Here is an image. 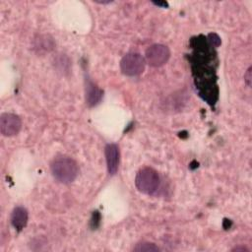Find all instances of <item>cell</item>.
<instances>
[{"label":"cell","mask_w":252,"mask_h":252,"mask_svg":"<svg viewBox=\"0 0 252 252\" xmlns=\"http://www.w3.org/2000/svg\"><path fill=\"white\" fill-rule=\"evenodd\" d=\"M29 214L26 208L24 207H16L11 214V223L15 229L18 231L22 230L28 223Z\"/></svg>","instance_id":"obj_8"},{"label":"cell","mask_w":252,"mask_h":252,"mask_svg":"<svg viewBox=\"0 0 252 252\" xmlns=\"http://www.w3.org/2000/svg\"><path fill=\"white\" fill-rule=\"evenodd\" d=\"M208 38L211 44H213L214 46H219L220 44V38L217 33H210L208 35Z\"/></svg>","instance_id":"obj_11"},{"label":"cell","mask_w":252,"mask_h":252,"mask_svg":"<svg viewBox=\"0 0 252 252\" xmlns=\"http://www.w3.org/2000/svg\"><path fill=\"white\" fill-rule=\"evenodd\" d=\"M54 178L63 184L73 182L79 172L77 162L69 157H58L53 159L50 165Z\"/></svg>","instance_id":"obj_1"},{"label":"cell","mask_w":252,"mask_h":252,"mask_svg":"<svg viewBox=\"0 0 252 252\" xmlns=\"http://www.w3.org/2000/svg\"><path fill=\"white\" fill-rule=\"evenodd\" d=\"M170 57V51L163 44H153L146 50L145 60L152 67H159L164 65Z\"/></svg>","instance_id":"obj_4"},{"label":"cell","mask_w":252,"mask_h":252,"mask_svg":"<svg viewBox=\"0 0 252 252\" xmlns=\"http://www.w3.org/2000/svg\"><path fill=\"white\" fill-rule=\"evenodd\" d=\"M244 81L248 87L251 86V67L247 70L246 74L244 75Z\"/></svg>","instance_id":"obj_12"},{"label":"cell","mask_w":252,"mask_h":252,"mask_svg":"<svg viewBox=\"0 0 252 252\" xmlns=\"http://www.w3.org/2000/svg\"><path fill=\"white\" fill-rule=\"evenodd\" d=\"M86 101L89 106L97 104L102 97V91L90 79L86 80Z\"/></svg>","instance_id":"obj_7"},{"label":"cell","mask_w":252,"mask_h":252,"mask_svg":"<svg viewBox=\"0 0 252 252\" xmlns=\"http://www.w3.org/2000/svg\"><path fill=\"white\" fill-rule=\"evenodd\" d=\"M135 185L140 192L147 195H153L159 188L160 178L157 170L152 167L145 166L137 172Z\"/></svg>","instance_id":"obj_2"},{"label":"cell","mask_w":252,"mask_h":252,"mask_svg":"<svg viewBox=\"0 0 252 252\" xmlns=\"http://www.w3.org/2000/svg\"><path fill=\"white\" fill-rule=\"evenodd\" d=\"M133 250L136 252H156V251H158L159 248L152 242L143 241V242L137 243L136 246L133 248Z\"/></svg>","instance_id":"obj_10"},{"label":"cell","mask_w":252,"mask_h":252,"mask_svg":"<svg viewBox=\"0 0 252 252\" xmlns=\"http://www.w3.org/2000/svg\"><path fill=\"white\" fill-rule=\"evenodd\" d=\"M145 58L136 52L125 54L120 61V69L126 76H138L142 74L145 70Z\"/></svg>","instance_id":"obj_3"},{"label":"cell","mask_w":252,"mask_h":252,"mask_svg":"<svg viewBox=\"0 0 252 252\" xmlns=\"http://www.w3.org/2000/svg\"><path fill=\"white\" fill-rule=\"evenodd\" d=\"M22 128L21 118L13 113H3L0 116V132L5 137L17 135Z\"/></svg>","instance_id":"obj_5"},{"label":"cell","mask_w":252,"mask_h":252,"mask_svg":"<svg viewBox=\"0 0 252 252\" xmlns=\"http://www.w3.org/2000/svg\"><path fill=\"white\" fill-rule=\"evenodd\" d=\"M105 153V159H106V166L108 173L110 175H114L119 166V159H120V152L119 148L115 144H108L104 150Z\"/></svg>","instance_id":"obj_6"},{"label":"cell","mask_w":252,"mask_h":252,"mask_svg":"<svg viewBox=\"0 0 252 252\" xmlns=\"http://www.w3.org/2000/svg\"><path fill=\"white\" fill-rule=\"evenodd\" d=\"M155 5L157 6H163V7H166L167 6V3L166 2H154Z\"/></svg>","instance_id":"obj_13"},{"label":"cell","mask_w":252,"mask_h":252,"mask_svg":"<svg viewBox=\"0 0 252 252\" xmlns=\"http://www.w3.org/2000/svg\"><path fill=\"white\" fill-rule=\"evenodd\" d=\"M53 47V40L52 38H48L47 35H39L34 42V48L44 51H48Z\"/></svg>","instance_id":"obj_9"}]
</instances>
